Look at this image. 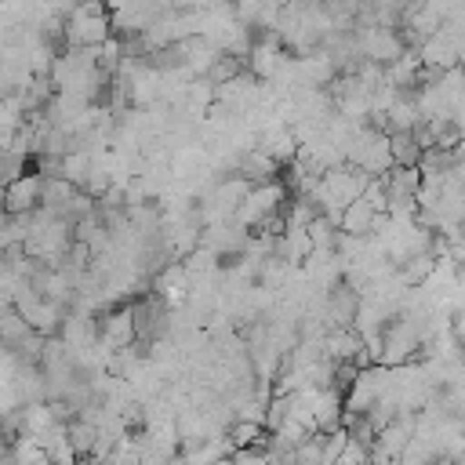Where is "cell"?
I'll return each instance as SVG.
<instances>
[{
    "mask_svg": "<svg viewBox=\"0 0 465 465\" xmlns=\"http://www.w3.org/2000/svg\"><path fill=\"white\" fill-rule=\"evenodd\" d=\"M65 440H69V447H73V454H76V461H80V458L91 454V447H94V440H98V425H91V421H84V418H69V421H65Z\"/></svg>",
    "mask_w": 465,
    "mask_h": 465,
    "instance_id": "cell-7",
    "label": "cell"
},
{
    "mask_svg": "<svg viewBox=\"0 0 465 465\" xmlns=\"http://www.w3.org/2000/svg\"><path fill=\"white\" fill-rule=\"evenodd\" d=\"M276 167H280L276 160H269L262 149H254V153H247V156H243V163H240V174H243V182H269Z\"/></svg>",
    "mask_w": 465,
    "mask_h": 465,
    "instance_id": "cell-8",
    "label": "cell"
},
{
    "mask_svg": "<svg viewBox=\"0 0 465 465\" xmlns=\"http://www.w3.org/2000/svg\"><path fill=\"white\" fill-rule=\"evenodd\" d=\"M374 214H381V211H374L363 196H356V200H349V203L341 207V214H338V229L349 232V236H371V222H374Z\"/></svg>",
    "mask_w": 465,
    "mask_h": 465,
    "instance_id": "cell-5",
    "label": "cell"
},
{
    "mask_svg": "<svg viewBox=\"0 0 465 465\" xmlns=\"http://www.w3.org/2000/svg\"><path fill=\"white\" fill-rule=\"evenodd\" d=\"M385 142H389V160H392V167H418L421 145L414 142L411 131H392V134H385Z\"/></svg>",
    "mask_w": 465,
    "mask_h": 465,
    "instance_id": "cell-6",
    "label": "cell"
},
{
    "mask_svg": "<svg viewBox=\"0 0 465 465\" xmlns=\"http://www.w3.org/2000/svg\"><path fill=\"white\" fill-rule=\"evenodd\" d=\"M40 174H18L7 185H0V203L7 214H33L40 207Z\"/></svg>",
    "mask_w": 465,
    "mask_h": 465,
    "instance_id": "cell-2",
    "label": "cell"
},
{
    "mask_svg": "<svg viewBox=\"0 0 465 465\" xmlns=\"http://www.w3.org/2000/svg\"><path fill=\"white\" fill-rule=\"evenodd\" d=\"M262 436H265V429H262L258 421H243V418H236L225 440L232 443V450H243V447H254Z\"/></svg>",
    "mask_w": 465,
    "mask_h": 465,
    "instance_id": "cell-9",
    "label": "cell"
},
{
    "mask_svg": "<svg viewBox=\"0 0 465 465\" xmlns=\"http://www.w3.org/2000/svg\"><path fill=\"white\" fill-rule=\"evenodd\" d=\"M356 309H360V291H352L345 280L334 283L327 291V302H323V312L331 320V327H352L356 320Z\"/></svg>",
    "mask_w": 465,
    "mask_h": 465,
    "instance_id": "cell-3",
    "label": "cell"
},
{
    "mask_svg": "<svg viewBox=\"0 0 465 465\" xmlns=\"http://www.w3.org/2000/svg\"><path fill=\"white\" fill-rule=\"evenodd\" d=\"M367 461H371V447L360 443V440H352V436L341 443V450L334 458V465H367Z\"/></svg>",
    "mask_w": 465,
    "mask_h": 465,
    "instance_id": "cell-10",
    "label": "cell"
},
{
    "mask_svg": "<svg viewBox=\"0 0 465 465\" xmlns=\"http://www.w3.org/2000/svg\"><path fill=\"white\" fill-rule=\"evenodd\" d=\"M109 29H113V22H109L102 0H80L69 11V18H65V40H69V47H98L102 40L113 36Z\"/></svg>",
    "mask_w": 465,
    "mask_h": 465,
    "instance_id": "cell-1",
    "label": "cell"
},
{
    "mask_svg": "<svg viewBox=\"0 0 465 465\" xmlns=\"http://www.w3.org/2000/svg\"><path fill=\"white\" fill-rule=\"evenodd\" d=\"M367 465H374V461H367Z\"/></svg>",
    "mask_w": 465,
    "mask_h": 465,
    "instance_id": "cell-11",
    "label": "cell"
},
{
    "mask_svg": "<svg viewBox=\"0 0 465 465\" xmlns=\"http://www.w3.org/2000/svg\"><path fill=\"white\" fill-rule=\"evenodd\" d=\"M98 341H102L105 349H131V345L138 341L131 309H116V312L102 316V323H98Z\"/></svg>",
    "mask_w": 465,
    "mask_h": 465,
    "instance_id": "cell-4",
    "label": "cell"
}]
</instances>
